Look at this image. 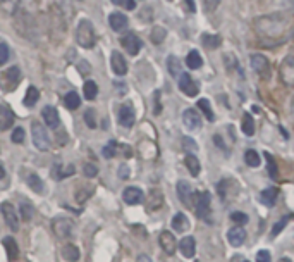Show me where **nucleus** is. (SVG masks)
<instances>
[{
    "instance_id": "nucleus-14",
    "label": "nucleus",
    "mask_w": 294,
    "mask_h": 262,
    "mask_svg": "<svg viewBox=\"0 0 294 262\" xmlns=\"http://www.w3.org/2000/svg\"><path fill=\"white\" fill-rule=\"evenodd\" d=\"M183 123L189 131H196L202 128V117H200L194 109H186L183 112Z\"/></svg>"
},
{
    "instance_id": "nucleus-46",
    "label": "nucleus",
    "mask_w": 294,
    "mask_h": 262,
    "mask_svg": "<svg viewBox=\"0 0 294 262\" xmlns=\"http://www.w3.org/2000/svg\"><path fill=\"white\" fill-rule=\"evenodd\" d=\"M85 123L88 128H96V117H95V111L93 109H88L85 112Z\"/></svg>"
},
{
    "instance_id": "nucleus-24",
    "label": "nucleus",
    "mask_w": 294,
    "mask_h": 262,
    "mask_svg": "<svg viewBox=\"0 0 294 262\" xmlns=\"http://www.w3.org/2000/svg\"><path fill=\"white\" fill-rule=\"evenodd\" d=\"M21 6V0H0V11L7 16H16Z\"/></svg>"
},
{
    "instance_id": "nucleus-15",
    "label": "nucleus",
    "mask_w": 294,
    "mask_h": 262,
    "mask_svg": "<svg viewBox=\"0 0 294 262\" xmlns=\"http://www.w3.org/2000/svg\"><path fill=\"white\" fill-rule=\"evenodd\" d=\"M179 88H181V92L184 93V95H188V97H196L198 95V85L193 81V78L189 76V74H186L183 73L179 76Z\"/></svg>"
},
{
    "instance_id": "nucleus-59",
    "label": "nucleus",
    "mask_w": 294,
    "mask_h": 262,
    "mask_svg": "<svg viewBox=\"0 0 294 262\" xmlns=\"http://www.w3.org/2000/svg\"><path fill=\"white\" fill-rule=\"evenodd\" d=\"M4 176H6V171H4V167L2 166H0V180H2V178Z\"/></svg>"
},
{
    "instance_id": "nucleus-62",
    "label": "nucleus",
    "mask_w": 294,
    "mask_h": 262,
    "mask_svg": "<svg viewBox=\"0 0 294 262\" xmlns=\"http://www.w3.org/2000/svg\"><path fill=\"white\" fill-rule=\"evenodd\" d=\"M244 262H248V260H244Z\"/></svg>"
},
{
    "instance_id": "nucleus-47",
    "label": "nucleus",
    "mask_w": 294,
    "mask_h": 262,
    "mask_svg": "<svg viewBox=\"0 0 294 262\" xmlns=\"http://www.w3.org/2000/svg\"><path fill=\"white\" fill-rule=\"evenodd\" d=\"M9 57H11V52H9L7 43H0V66H4L9 61Z\"/></svg>"
},
{
    "instance_id": "nucleus-27",
    "label": "nucleus",
    "mask_w": 294,
    "mask_h": 262,
    "mask_svg": "<svg viewBox=\"0 0 294 262\" xmlns=\"http://www.w3.org/2000/svg\"><path fill=\"white\" fill-rule=\"evenodd\" d=\"M80 249L72 243H67L62 247V257L66 259L67 262H77L80 260Z\"/></svg>"
},
{
    "instance_id": "nucleus-36",
    "label": "nucleus",
    "mask_w": 294,
    "mask_h": 262,
    "mask_svg": "<svg viewBox=\"0 0 294 262\" xmlns=\"http://www.w3.org/2000/svg\"><path fill=\"white\" fill-rule=\"evenodd\" d=\"M167 69H169V73L172 74L174 78H179L181 74V62H179V59L175 57V56H169L167 59Z\"/></svg>"
},
{
    "instance_id": "nucleus-30",
    "label": "nucleus",
    "mask_w": 294,
    "mask_h": 262,
    "mask_svg": "<svg viewBox=\"0 0 294 262\" xmlns=\"http://www.w3.org/2000/svg\"><path fill=\"white\" fill-rule=\"evenodd\" d=\"M184 162H186V167L189 169L191 174H193V176H198L200 174V169H202V166H200V159L194 154H188V155H186Z\"/></svg>"
},
{
    "instance_id": "nucleus-55",
    "label": "nucleus",
    "mask_w": 294,
    "mask_h": 262,
    "mask_svg": "<svg viewBox=\"0 0 294 262\" xmlns=\"http://www.w3.org/2000/svg\"><path fill=\"white\" fill-rule=\"evenodd\" d=\"M121 6L124 9H127V11H134L136 2H134V0H121Z\"/></svg>"
},
{
    "instance_id": "nucleus-40",
    "label": "nucleus",
    "mask_w": 294,
    "mask_h": 262,
    "mask_svg": "<svg viewBox=\"0 0 294 262\" xmlns=\"http://www.w3.org/2000/svg\"><path fill=\"white\" fill-rule=\"evenodd\" d=\"M244 161H246V164L249 167H258L260 162H262L257 150H246V154H244Z\"/></svg>"
},
{
    "instance_id": "nucleus-9",
    "label": "nucleus",
    "mask_w": 294,
    "mask_h": 262,
    "mask_svg": "<svg viewBox=\"0 0 294 262\" xmlns=\"http://www.w3.org/2000/svg\"><path fill=\"white\" fill-rule=\"evenodd\" d=\"M134 121H136V112H134L133 103L131 102L122 103L119 109V125L124 128H133Z\"/></svg>"
},
{
    "instance_id": "nucleus-52",
    "label": "nucleus",
    "mask_w": 294,
    "mask_h": 262,
    "mask_svg": "<svg viewBox=\"0 0 294 262\" xmlns=\"http://www.w3.org/2000/svg\"><path fill=\"white\" fill-rule=\"evenodd\" d=\"M257 262H272L270 252H268V250H260L257 254Z\"/></svg>"
},
{
    "instance_id": "nucleus-18",
    "label": "nucleus",
    "mask_w": 294,
    "mask_h": 262,
    "mask_svg": "<svg viewBox=\"0 0 294 262\" xmlns=\"http://www.w3.org/2000/svg\"><path fill=\"white\" fill-rule=\"evenodd\" d=\"M110 66H112V71H114L117 76H124L127 73V62L121 52H112Z\"/></svg>"
},
{
    "instance_id": "nucleus-51",
    "label": "nucleus",
    "mask_w": 294,
    "mask_h": 262,
    "mask_svg": "<svg viewBox=\"0 0 294 262\" xmlns=\"http://www.w3.org/2000/svg\"><path fill=\"white\" fill-rule=\"evenodd\" d=\"M83 172H85L86 178H95L98 174V167L93 166V164H85V167H83Z\"/></svg>"
},
{
    "instance_id": "nucleus-45",
    "label": "nucleus",
    "mask_w": 294,
    "mask_h": 262,
    "mask_svg": "<svg viewBox=\"0 0 294 262\" xmlns=\"http://www.w3.org/2000/svg\"><path fill=\"white\" fill-rule=\"evenodd\" d=\"M231 219H232V222H236L238 226H244L248 222V216L244 214V212H232Z\"/></svg>"
},
{
    "instance_id": "nucleus-11",
    "label": "nucleus",
    "mask_w": 294,
    "mask_h": 262,
    "mask_svg": "<svg viewBox=\"0 0 294 262\" xmlns=\"http://www.w3.org/2000/svg\"><path fill=\"white\" fill-rule=\"evenodd\" d=\"M122 47L126 48V52L129 54V56H138L140 50H141V47H143V43H141V40L138 37H136L134 33H127L122 37Z\"/></svg>"
},
{
    "instance_id": "nucleus-19",
    "label": "nucleus",
    "mask_w": 294,
    "mask_h": 262,
    "mask_svg": "<svg viewBox=\"0 0 294 262\" xmlns=\"http://www.w3.org/2000/svg\"><path fill=\"white\" fill-rule=\"evenodd\" d=\"M227 240L232 247H241L246 240V231H244L243 226H236V228H231L227 231Z\"/></svg>"
},
{
    "instance_id": "nucleus-26",
    "label": "nucleus",
    "mask_w": 294,
    "mask_h": 262,
    "mask_svg": "<svg viewBox=\"0 0 294 262\" xmlns=\"http://www.w3.org/2000/svg\"><path fill=\"white\" fill-rule=\"evenodd\" d=\"M162 205H164V195H162V191L160 190H151L150 202H148V205H146V209H148L150 212H153V211H159Z\"/></svg>"
},
{
    "instance_id": "nucleus-42",
    "label": "nucleus",
    "mask_w": 294,
    "mask_h": 262,
    "mask_svg": "<svg viewBox=\"0 0 294 262\" xmlns=\"http://www.w3.org/2000/svg\"><path fill=\"white\" fill-rule=\"evenodd\" d=\"M33 216H35V207L31 204H28V202H23L21 204V217L24 221H31Z\"/></svg>"
},
{
    "instance_id": "nucleus-25",
    "label": "nucleus",
    "mask_w": 294,
    "mask_h": 262,
    "mask_svg": "<svg viewBox=\"0 0 294 262\" xmlns=\"http://www.w3.org/2000/svg\"><path fill=\"white\" fill-rule=\"evenodd\" d=\"M2 243H4V249H6V252H7L9 260L17 259V255H19V247H17V243H16V240H14L12 236H6V238L2 240Z\"/></svg>"
},
{
    "instance_id": "nucleus-10",
    "label": "nucleus",
    "mask_w": 294,
    "mask_h": 262,
    "mask_svg": "<svg viewBox=\"0 0 294 262\" xmlns=\"http://www.w3.org/2000/svg\"><path fill=\"white\" fill-rule=\"evenodd\" d=\"M14 119H16V114H14L12 109L6 102L0 103V131L11 130L14 126Z\"/></svg>"
},
{
    "instance_id": "nucleus-16",
    "label": "nucleus",
    "mask_w": 294,
    "mask_h": 262,
    "mask_svg": "<svg viewBox=\"0 0 294 262\" xmlns=\"http://www.w3.org/2000/svg\"><path fill=\"white\" fill-rule=\"evenodd\" d=\"M159 241H160L162 250H164L167 255H174L175 254V250H178V241H175L174 235L170 233V231H162Z\"/></svg>"
},
{
    "instance_id": "nucleus-37",
    "label": "nucleus",
    "mask_w": 294,
    "mask_h": 262,
    "mask_svg": "<svg viewBox=\"0 0 294 262\" xmlns=\"http://www.w3.org/2000/svg\"><path fill=\"white\" fill-rule=\"evenodd\" d=\"M241 128H243V131H244V135H246V136H253L254 135V121H253V117L249 116V114H244L243 116Z\"/></svg>"
},
{
    "instance_id": "nucleus-48",
    "label": "nucleus",
    "mask_w": 294,
    "mask_h": 262,
    "mask_svg": "<svg viewBox=\"0 0 294 262\" xmlns=\"http://www.w3.org/2000/svg\"><path fill=\"white\" fill-rule=\"evenodd\" d=\"M289 221H291V216H286V217H284V219L279 221L277 224L273 226V230H272V236H277L279 233H281V231H282L284 228H286V224H287Z\"/></svg>"
},
{
    "instance_id": "nucleus-44",
    "label": "nucleus",
    "mask_w": 294,
    "mask_h": 262,
    "mask_svg": "<svg viewBox=\"0 0 294 262\" xmlns=\"http://www.w3.org/2000/svg\"><path fill=\"white\" fill-rule=\"evenodd\" d=\"M203 43H205V47H208V48H215V47H219L220 45V37H210V34H203Z\"/></svg>"
},
{
    "instance_id": "nucleus-5",
    "label": "nucleus",
    "mask_w": 294,
    "mask_h": 262,
    "mask_svg": "<svg viewBox=\"0 0 294 262\" xmlns=\"http://www.w3.org/2000/svg\"><path fill=\"white\" fill-rule=\"evenodd\" d=\"M74 221L69 219V217H55V219L52 221V231L55 233L57 238L61 240H67L69 236L74 233Z\"/></svg>"
},
{
    "instance_id": "nucleus-58",
    "label": "nucleus",
    "mask_w": 294,
    "mask_h": 262,
    "mask_svg": "<svg viewBox=\"0 0 294 262\" xmlns=\"http://www.w3.org/2000/svg\"><path fill=\"white\" fill-rule=\"evenodd\" d=\"M138 262H151V259H150L148 255H145V254H143V255H140V257H138Z\"/></svg>"
},
{
    "instance_id": "nucleus-3",
    "label": "nucleus",
    "mask_w": 294,
    "mask_h": 262,
    "mask_svg": "<svg viewBox=\"0 0 294 262\" xmlns=\"http://www.w3.org/2000/svg\"><path fill=\"white\" fill-rule=\"evenodd\" d=\"M21 80H23L21 69H19L17 66L9 67V69H6V71L0 73V90L6 92V93H11L19 86Z\"/></svg>"
},
{
    "instance_id": "nucleus-49",
    "label": "nucleus",
    "mask_w": 294,
    "mask_h": 262,
    "mask_svg": "<svg viewBox=\"0 0 294 262\" xmlns=\"http://www.w3.org/2000/svg\"><path fill=\"white\" fill-rule=\"evenodd\" d=\"M220 2H222V0H202V4H203V7H205V11H207V12L217 11Z\"/></svg>"
},
{
    "instance_id": "nucleus-60",
    "label": "nucleus",
    "mask_w": 294,
    "mask_h": 262,
    "mask_svg": "<svg viewBox=\"0 0 294 262\" xmlns=\"http://www.w3.org/2000/svg\"><path fill=\"white\" fill-rule=\"evenodd\" d=\"M279 262H291V260H289V259H281Z\"/></svg>"
},
{
    "instance_id": "nucleus-28",
    "label": "nucleus",
    "mask_w": 294,
    "mask_h": 262,
    "mask_svg": "<svg viewBox=\"0 0 294 262\" xmlns=\"http://www.w3.org/2000/svg\"><path fill=\"white\" fill-rule=\"evenodd\" d=\"M172 228L178 231V233H184V231L189 228V221L183 212H178V214L172 217Z\"/></svg>"
},
{
    "instance_id": "nucleus-41",
    "label": "nucleus",
    "mask_w": 294,
    "mask_h": 262,
    "mask_svg": "<svg viewBox=\"0 0 294 262\" xmlns=\"http://www.w3.org/2000/svg\"><path fill=\"white\" fill-rule=\"evenodd\" d=\"M265 159H267V169H268V172H270V178L272 180H277L279 178V169H277V164H276V159L268 154V152H265Z\"/></svg>"
},
{
    "instance_id": "nucleus-35",
    "label": "nucleus",
    "mask_w": 294,
    "mask_h": 262,
    "mask_svg": "<svg viewBox=\"0 0 294 262\" xmlns=\"http://www.w3.org/2000/svg\"><path fill=\"white\" fill-rule=\"evenodd\" d=\"M83 93H85V98L86 100H95L96 95H98V86L95 81H86L85 86H83Z\"/></svg>"
},
{
    "instance_id": "nucleus-57",
    "label": "nucleus",
    "mask_w": 294,
    "mask_h": 262,
    "mask_svg": "<svg viewBox=\"0 0 294 262\" xmlns=\"http://www.w3.org/2000/svg\"><path fill=\"white\" fill-rule=\"evenodd\" d=\"M186 7H188L191 12H194V9H196L194 7V0H186Z\"/></svg>"
},
{
    "instance_id": "nucleus-32",
    "label": "nucleus",
    "mask_w": 294,
    "mask_h": 262,
    "mask_svg": "<svg viewBox=\"0 0 294 262\" xmlns=\"http://www.w3.org/2000/svg\"><path fill=\"white\" fill-rule=\"evenodd\" d=\"M40 98V92H38L36 86H29L26 90V95H24V106L26 107H35V103Z\"/></svg>"
},
{
    "instance_id": "nucleus-22",
    "label": "nucleus",
    "mask_w": 294,
    "mask_h": 262,
    "mask_svg": "<svg viewBox=\"0 0 294 262\" xmlns=\"http://www.w3.org/2000/svg\"><path fill=\"white\" fill-rule=\"evenodd\" d=\"M95 194V185H91V183H88V185H80L76 190V202H80V204H85V202L90 199V197Z\"/></svg>"
},
{
    "instance_id": "nucleus-56",
    "label": "nucleus",
    "mask_w": 294,
    "mask_h": 262,
    "mask_svg": "<svg viewBox=\"0 0 294 262\" xmlns=\"http://www.w3.org/2000/svg\"><path fill=\"white\" fill-rule=\"evenodd\" d=\"M183 143H184V148H186V150H191V152H194V150H196V143H194L193 140H191V138H184Z\"/></svg>"
},
{
    "instance_id": "nucleus-7",
    "label": "nucleus",
    "mask_w": 294,
    "mask_h": 262,
    "mask_svg": "<svg viewBox=\"0 0 294 262\" xmlns=\"http://www.w3.org/2000/svg\"><path fill=\"white\" fill-rule=\"evenodd\" d=\"M249 61H251L253 71L260 74L263 80L270 78V62H268V59L263 56V54H251V56H249Z\"/></svg>"
},
{
    "instance_id": "nucleus-1",
    "label": "nucleus",
    "mask_w": 294,
    "mask_h": 262,
    "mask_svg": "<svg viewBox=\"0 0 294 262\" xmlns=\"http://www.w3.org/2000/svg\"><path fill=\"white\" fill-rule=\"evenodd\" d=\"M14 29L17 31L19 37L26 38V40H33L36 34V23L33 21L29 12L17 11V14L14 16Z\"/></svg>"
},
{
    "instance_id": "nucleus-17",
    "label": "nucleus",
    "mask_w": 294,
    "mask_h": 262,
    "mask_svg": "<svg viewBox=\"0 0 294 262\" xmlns=\"http://www.w3.org/2000/svg\"><path fill=\"white\" fill-rule=\"evenodd\" d=\"M42 116H43V121H45V125L48 128H52V130H55L61 125V117H58V111L53 106H47L43 107L42 111Z\"/></svg>"
},
{
    "instance_id": "nucleus-6",
    "label": "nucleus",
    "mask_w": 294,
    "mask_h": 262,
    "mask_svg": "<svg viewBox=\"0 0 294 262\" xmlns=\"http://www.w3.org/2000/svg\"><path fill=\"white\" fill-rule=\"evenodd\" d=\"M31 135H33V143L38 150L47 152L50 148V138H48V133L45 130V126H42V123L35 121L31 125Z\"/></svg>"
},
{
    "instance_id": "nucleus-21",
    "label": "nucleus",
    "mask_w": 294,
    "mask_h": 262,
    "mask_svg": "<svg viewBox=\"0 0 294 262\" xmlns=\"http://www.w3.org/2000/svg\"><path fill=\"white\" fill-rule=\"evenodd\" d=\"M179 250L186 259H193L196 252V241L193 236H184V238L179 241Z\"/></svg>"
},
{
    "instance_id": "nucleus-4",
    "label": "nucleus",
    "mask_w": 294,
    "mask_h": 262,
    "mask_svg": "<svg viewBox=\"0 0 294 262\" xmlns=\"http://www.w3.org/2000/svg\"><path fill=\"white\" fill-rule=\"evenodd\" d=\"M193 205L196 209V216H198L200 219L210 222V214H212V195H210L208 191L194 194Z\"/></svg>"
},
{
    "instance_id": "nucleus-53",
    "label": "nucleus",
    "mask_w": 294,
    "mask_h": 262,
    "mask_svg": "<svg viewBox=\"0 0 294 262\" xmlns=\"http://www.w3.org/2000/svg\"><path fill=\"white\" fill-rule=\"evenodd\" d=\"M50 176L53 178V180H62V166L61 164H58V162H57V164L55 166H53L52 167V172H50Z\"/></svg>"
},
{
    "instance_id": "nucleus-39",
    "label": "nucleus",
    "mask_w": 294,
    "mask_h": 262,
    "mask_svg": "<svg viewBox=\"0 0 294 262\" xmlns=\"http://www.w3.org/2000/svg\"><path fill=\"white\" fill-rule=\"evenodd\" d=\"M165 37H167V31H165V28H162V26H155L153 29H151V34H150V40L153 42V43H162L165 40Z\"/></svg>"
},
{
    "instance_id": "nucleus-34",
    "label": "nucleus",
    "mask_w": 294,
    "mask_h": 262,
    "mask_svg": "<svg viewBox=\"0 0 294 262\" xmlns=\"http://www.w3.org/2000/svg\"><path fill=\"white\" fill-rule=\"evenodd\" d=\"M64 103H66V107L69 109V111H76L81 103V98L76 92H69L66 95V98H64Z\"/></svg>"
},
{
    "instance_id": "nucleus-29",
    "label": "nucleus",
    "mask_w": 294,
    "mask_h": 262,
    "mask_svg": "<svg viewBox=\"0 0 294 262\" xmlns=\"http://www.w3.org/2000/svg\"><path fill=\"white\" fill-rule=\"evenodd\" d=\"M277 197H279V190L277 188H267V190H263L262 191V202H263V205H267V207H273L276 205V202H277Z\"/></svg>"
},
{
    "instance_id": "nucleus-61",
    "label": "nucleus",
    "mask_w": 294,
    "mask_h": 262,
    "mask_svg": "<svg viewBox=\"0 0 294 262\" xmlns=\"http://www.w3.org/2000/svg\"><path fill=\"white\" fill-rule=\"evenodd\" d=\"M112 2H114V4H121V0H112Z\"/></svg>"
},
{
    "instance_id": "nucleus-50",
    "label": "nucleus",
    "mask_w": 294,
    "mask_h": 262,
    "mask_svg": "<svg viewBox=\"0 0 294 262\" xmlns=\"http://www.w3.org/2000/svg\"><path fill=\"white\" fill-rule=\"evenodd\" d=\"M11 140L14 143H23L24 142V130H23V128H16V130L12 131Z\"/></svg>"
},
{
    "instance_id": "nucleus-38",
    "label": "nucleus",
    "mask_w": 294,
    "mask_h": 262,
    "mask_svg": "<svg viewBox=\"0 0 294 262\" xmlns=\"http://www.w3.org/2000/svg\"><path fill=\"white\" fill-rule=\"evenodd\" d=\"M198 107H200V111L203 112V116L207 117L208 121H213L215 119L212 106H210V102L207 100V98H200V100H198Z\"/></svg>"
},
{
    "instance_id": "nucleus-33",
    "label": "nucleus",
    "mask_w": 294,
    "mask_h": 262,
    "mask_svg": "<svg viewBox=\"0 0 294 262\" xmlns=\"http://www.w3.org/2000/svg\"><path fill=\"white\" fill-rule=\"evenodd\" d=\"M28 186L31 188L35 194H43V181H42V178L35 174V172H31V174L28 176Z\"/></svg>"
},
{
    "instance_id": "nucleus-13",
    "label": "nucleus",
    "mask_w": 294,
    "mask_h": 262,
    "mask_svg": "<svg viewBox=\"0 0 294 262\" xmlns=\"http://www.w3.org/2000/svg\"><path fill=\"white\" fill-rule=\"evenodd\" d=\"M178 195H179V200L183 202L186 207H193V200H194V194H193V188L188 181L181 180L178 183Z\"/></svg>"
},
{
    "instance_id": "nucleus-23",
    "label": "nucleus",
    "mask_w": 294,
    "mask_h": 262,
    "mask_svg": "<svg viewBox=\"0 0 294 262\" xmlns=\"http://www.w3.org/2000/svg\"><path fill=\"white\" fill-rule=\"evenodd\" d=\"M109 24L114 31H121L127 26V18L121 12H112L109 16Z\"/></svg>"
},
{
    "instance_id": "nucleus-54",
    "label": "nucleus",
    "mask_w": 294,
    "mask_h": 262,
    "mask_svg": "<svg viewBox=\"0 0 294 262\" xmlns=\"http://www.w3.org/2000/svg\"><path fill=\"white\" fill-rule=\"evenodd\" d=\"M119 178L121 180H127V178H129V167H127L126 164L119 166Z\"/></svg>"
},
{
    "instance_id": "nucleus-43",
    "label": "nucleus",
    "mask_w": 294,
    "mask_h": 262,
    "mask_svg": "<svg viewBox=\"0 0 294 262\" xmlns=\"http://www.w3.org/2000/svg\"><path fill=\"white\" fill-rule=\"evenodd\" d=\"M117 148H119V145H117V142H109L107 145L104 147V150H102V154H104L105 159H112V157H115L117 154Z\"/></svg>"
},
{
    "instance_id": "nucleus-20",
    "label": "nucleus",
    "mask_w": 294,
    "mask_h": 262,
    "mask_svg": "<svg viewBox=\"0 0 294 262\" xmlns=\"http://www.w3.org/2000/svg\"><path fill=\"white\" fill-rule=\"evenodd\" d=\"M281 78L287 85H294V57H287L286 61L282 62Z\"/></svg>"
},
{
    "instance_id": "nucleus-2",
    "label": "nucleus",
    "mask_w": 294,
    "mask_h": 262,
    "mask_svg": "<svg viewBox=\"0 0 294 262\" xmlns=\"http://www.w3.org/2000/svg\"><path fill=\"white\" fill-rule=\"evenodd\" d=\"M76 42L80 43L83 48H93L96 43V34H95V28H93L91 21L88 19H81L80 24L76 28Z\"/></svg>"
},
{
    "instance_id": "nucleus-8",
    "label": "nucleus",
    "mask_w": 294,
    "mask_h": 262,
    "mask_svg": "<svg viewBox=\"0 0 294 262\" xmlns=\"http://www.w3.org/2000/svg\"><path fill=\"white\" fill-rule=\"evenodd\" d=\"M0 212H2L4 221H6V224L9 228L12 231H17L19 230V216H17L16 209H14V205L9 204V202H4V204L0 205Z\"/></svg>"
},
{
    "instance_id": "nucleus-12",
    "label": "nucleus",
    "mask_w": 294,
    "mask_h": 262,
    "mask_svg": "<svg viewBox=\"0 0 294 262\" xmlns=\"http://www.w3.org/2000/svg\"><path fill=\"white\" fill-rule=\"evenodd\" d=\"M122 200H124L127 205H138L145 200V194L138 186H127L124 194H122Z\"/></svg>"
},
{
    "instance_id": "nucleus-31",
    "label": "nucleus",
    "mask_w": 294,
    "mask_h": 262,
    "mask_svg": "<svg viewBox=\"0 0 294 262\" xmlns=\"http://www.w3.org/2000/svg\"><path fill=\"white\" fill-rule=\"evenodd\" d=\"M203 64V59L202 56H200L198 50H191L188 54V57H186V66H188L189 69H200Z\"/></svg>"
}]
</instances>
